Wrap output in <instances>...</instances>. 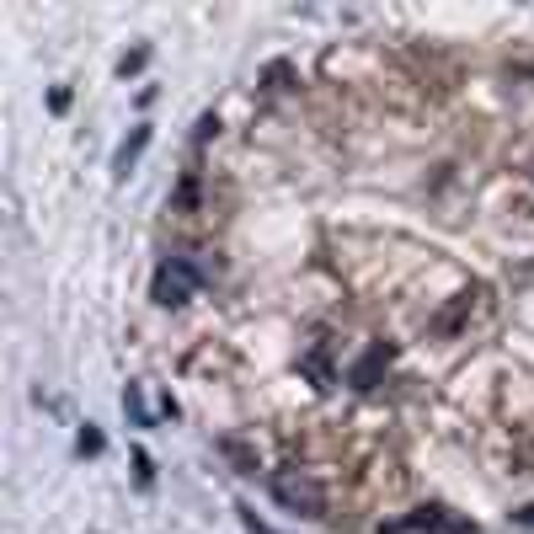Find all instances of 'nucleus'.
I'll return each mask as SVG.
<instances>
[{
	"mask_svg": "<svg viewBox=\"0 0 534 534\" xmlns=\"http://www.w3.org/2000/svg\"><path fill=\"white\" fill-rule=\"evenodd\" d=\"M193 294H203V267L193 257H182V251H171L150 278V300L161 310H177V305L193 300Z\"/></svg>",
	"mask_w": 534,
	"mask_h": 534,
	"instance_id": "obj_1",
	"label": "nucleus"
},
{
	"mask_svg": "<svg viewBox=\"0 0 534 534\" xmlns=\"http://www.w3.org/2000/svg\"><path fill=\"white\" fill-rule=\"evenodd\" d=\"M273 497L284 502V513H294V518H321L326 513V492L310 476H300V470H278Z\"/></svg>",
	"mask_w": 534,
	"mask_h": 534,
	"instance_id": "obj_2",
	"label": "nucleus"
},
{
	"mask_svg": "<svg viewBox=\"0 0 534 534\" xmlns=\"http://www.w3.org/2000/svg\"><path fill=\"white\" fill-rule=\"evenodd\" d=\"M380 534H481V529L470 518H454L449 508H412V513L380 524Z\"/></svg>",
	"mask_w": 534,
	"mask_h": 534,
	"instance_id": "obj_3",
	"label": "nucleus"
},
{
	"mask_svg": "<svg viewBox=\"0 0 534 534\" xmlns=\"http://www.w3.org/2000/svg\"><path fill=\"white\" fill-rule=\"evenodd\" d=\"M390 358H396L390 342H369V348L358 353V364L348 369V385H353V390H374V385H380V374L390 369Z\"/></svg>",
	"mask_w": 534,
	"mask_h": 534,
	"instance_id": "obj_4",
	"label": "nucleus"
},
{
	"mask_svg": "<svg viewBox=\"0 0 534 534\" xmlns=\"http://www.w3.org/2000/svg\"><path fill=\"white\" fill-rule=\"evenodd\" d=\"M145 145H150V123H134V134H129V139H123V145L113 150V171H118V177H129L134 161L145 155Z\"/></svg>",
	"mask_w": 534,
	"mask_h": 534,
	"instance_id": "obj_5",
	"label": "nucleus"
},
{
	"mask_svg": "<svg viewBox=\"0 0 534 534\" xmlns=\"http://www.w3.org/2000/svg\"><path fill=\"white\" fill-rule=\"evenodd\" d=\"M470 305H476V289H465V294H454V305H449V310H438V321H433V332H438V337H449V332H460V321L470 316Z\"/></svg>",
	"mask_w": 534,
	"mask_h": 534,
	"instance_id": "obj_6",
	"label": "nucleus"
},
{
	"mask_svg": "<svg viewBox=\"0 0 534 534\" xmlns=\"http://www.w3.org/2000/svg\"><path fill=\"white\" fill-rule=\"evenodd\" d=\"M300 369L310 374V385H316V390H332V358H326V342H316V348L300 358Z\"/></svg>",
	"mask_w": 534,
	"mask_h": 534,
	"instance_id": "obj_7",
	"label": "nucleus"
},
{
	"mask_svg": "<svg viewBox=\"0 0 534 534\" xmlns=\"http://www.w3.org/2000/svg\"><path fill=\"white\" fill-rule=\"evenodd\" d=\"M123 412L134 417V428H155V417H150V406H145V390H139L129 380V390H123Z\"/></svg>",
	"mask_w": 534,
	"mask_h": 534,
	"instance_id": "obj_8",
	"label": "nucleus"
},
{
	"mask_svg": "<svg viewBox=\"0 0 534 534\" xmlns=\"http://www.w3.org/2000/svg\"><path fill=\"white\" fill-rule=\"evenodd\" d=\"M294 86V70L278 59V65H267V75H262V91H289Z\"/></svg>",
	"mask_w": 534,
	"mask_h": 534,
	"instance_id": "obj_9",
	"label": "nucleus"
},
{
	"mask_svg": "<svg viewBox=\"0 0 534 534\" xmlns=\"http://www.w3.org/2000/svg\"><path fill=\"white\" fill-rule=\"evenodd\" d=\"M171 209H177V214H193V209H198V177H182L177 198H171Z\"/></svg>",
	"mask_w": 534,
	"mask_h": 534,
	"instance_id": "obj_10",
	"label": "nucleus"
},
{
	"mask_svg": "<svg viewBox=\"0 0 534 534\" xmlns=\"http://www.w3.org/2000/svg\"><path fill=\"white\" fill-rule=\"evenodd\" d=\"M75 449H81V454H102L107 438H102L97 428H81V433H75Z\"/></svg>",
	"mask_w": 534,
	"mask_h": 534,
	"instance_id": "obj_11",
	"label": "nucleus"
},
{
	"mask_svg": "<svg viewBox=\"0 0 534 534\" xmlns=\"http://www.w3.org/2000/svg\"><path fill=\"white\" fill-rule=\"evenodd\" d=\"M145 59H150V49H134V54H123L118 75H123V81H129V75H139V70H145Z\"/></svg>",
	"mask_w": 534,
	"mask_h": 534,
	"instance_id": "obj_12",
	"label": "nucleus"
},
{
	"mask_svg": "<svg viewBox=\"0 0 534 534\" xmlns=\"http://www.w3.org/2000/svg\"><path fill=\"white\" fill-rule=\"evenodd\" d=\"M219 449H225L230 460H235V470H257V460H251V454H246L241 444H235V438H225V444H219Z\"/></svg>",
	"mask_w": 534,
	"mask_h": 534,
	"instance_id": "obj_13",
	"label": "nucleus"
},
{
	"mask_svg": "<svg viewBox=\"0 0 534 534\" xmlns=\"http://www.w3.org/2000/svg\"><path fill=\"white\" fill-rule=\"evenodd\" d=\"M214 134H219V118H214V113H203V118H198V145H209Z\"/></svg>",
	"mask_w": 534,
	"mask_h": 534,
	"instance_id": "obj_14",
	"label": "nucleus"
},
{
	"mask_svg": "<svg viewBox=\"0 0 534 534\" xmlns=\"http://www.w3.org/2000/svg\"><path fill=\"white\" fill-rule=\"evenodd\" d=\"M241 524H246L251 534H273V529H267V524H262V518H257V513H251V508H241Z\"/></svg>",
	"mask_w": 534,
	"mask_h": 534,
	"instance_id": "obj_15",
	"label": "nucleus"
},
{
	"mask_svg": "<svg viewBox=\"0 0 534 534\" xmlns=\"http://www.w3.org/2000/svg\"><path fill=\"white\" fill-rule=\"evenodd\" d=\"M134 465H139V481L150 486V481H155V465H150V454H134Z\"/></svg>",
	"mask_w": 534,
	"mask_h": 534,
	"instance_id": "obj_16",
	"label": "nucleus"
},
{
	"mask_svg": "<svg viewBox=\"0 0 534 534\" xmlns=\"http://www.w3.org/2000/svg\"><path fill=\"white\" fill-rule=\"evenodd\" d=\"M513 524L518 529H534V508H513Z\"/></svg>",
	"mask_w": 534,
	"mask_h": 534,
	"instance_id": "obj_17",
	"label": "nucleus"
}]
</instances>
